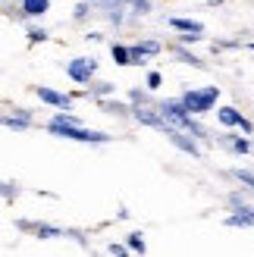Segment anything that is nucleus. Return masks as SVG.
<instances>
[{"label":"nucleus","instance_id":"f257e3e1","mask_svg":"<svg viewBox=\"0 0 254 257\" xmlns=\"http://www.w3.org/2000/svg\"><path fill=\"white\" fill-rule=\"evenodd\" d=\"M50 135L57 138H69V141H88V145H104V141H110L107 132H94V128H85L79 125V119L69 116V113H57L54 119H50Z\"/></svg>","mask_w":254,"mask_h":257},{"label":"nucleus","instance_id":"f03ea898","mask_svg":"<svg viewBox=\"0 0 254 257\" xmlns=\"http://www.w3.org/2000/svg\"><path fill=\"white\" fill-rule=\"evenodd\" d=\"M217 97H220V88H217V85L195 88V91H185V94H182L185 107L192 110V113H207V110H213V104H217Z\"/></svg>","mask_w":254,"mask_h":257},{"label":"nucleus","instance_id":"7ed1b4c3","mask_svg":"<svg viewBox=\"0 0 254 257\" xmlns=\"http://www.w3.org/2000/svg\"><path fill=\"white\" fill-rule=\"evenodd\" d=\"M66 72H69V79H72V82L88 85V82H91V75L97 72V63H94V60H88V57H79V60H72L69 66H66Z\"/></svg>","mask_w":254,"mask_h":257},{"label":"nucleus","instance_id":"20e7f679","mask_svg":"<svg viewBox=\"0 0 254 257\" xmlns=\"http://www.w3.org/2000/svg\"><path fill=\"white\" fill-rule=\"evenodd\" d=\"M163 135H167V138H170V141H173V145L179 148V151H185V154H192L195 160L201 157V148L195 145V135L188 138V135H185V128H176V125H170V128H167V132H163Z\"/></svg>","mask_w":254,"mask_h":257},{"label":"nucleus","instance_id":"39448f33","mask_svg":"<svg viewBox=\"0 0 254 257\" xmlns=\"http://www.w3.org/2000/svg\"><path fill=\"white\" fill-rule=\"evenodd\" d=\"M217 119H220L223 125H238L245 135H251V132H254L251 119H245V116H242V110H235V107H220V110H217Z\"/></svg>","mask_w":254,"mask_h":257},{"label":"nucleus","instance_id":"423d86ee","mask_svg":"<svg viewBox=\"0 0 254 257\" xmlns=\"http://www.w3.org/2000/svg\"><path fill=\"white\" fill-rule=\"evenodd\" d=\"M132 113H135L138 122L154 125V128H160V132H167V128H170V122H167V116L160 113V107H157V110H151V107H132Z\"/></svg>","mask_w":254,"mask_h":257},{"label":"nucleus","instance_id":"0eeeda50","mask_svg":"<svg viewBox=\"0 0 254 257\" xmlns=\"http://www.w3.org/2000/svg\"><path fill=\"white\" fill-rule=\"evenodd\" d=\"M35 94L44 100V104H50V107H63V110H69L72 107V97L69 94H60V91H54V88H35Z\"/></svg>","mask_w":254,"mask_h":257},{"label":"nucleus","instance_id":"6e6552de","mask_svg":"<svg viewBox=\"0 0 254 257\" xmlns=\"http://www.w3.org/2000/svg\"><path fill=\"white\" fill-rule=\"evenodd\" d=\"M226 226H254V207H245L242 201L235 204V213H229L226 216Z\"/></svg>","mask_w":254,"mask_h":257},{"label":"nucleus","instance_id":"1a4fd4ad","mask_svg":"<svg viewBox=\"0 0 254 257\" xmlns=\"http://www.w3.org/2000/svg\"><path fill=\"white\" fill-rule=\"evenodd\" d=\"M151 54H160V44L157 41H145V44L132 47V63H145V57H151Z\"/></svg>","mask_w":254,"mask_h":257},{"label":"nucleus","instance_id":"9d476101","mask_svg":"<svg viewBox=\"0 0 254 257\" xmlns=\"http://www.w3.org/2000/svg\"><path fill=\"white\" fill-rule=\"evenodd\" d=\"M170 25L176 32H188V35H201V32H204V25L195 22V19H170Z\"/></svg>","mask_w":254,"mask_h":257},{"label":"nucleus","instance_id":"9b49d317","mask_svg":"<svg viewBox=\"0 0 254 257\" xmlns=\"http://www.w3.org/2000/svg\"><path fill=\"white\" fill-rule=\"evenodd\" d=\"M50 7V0H22V13L25 16H44Z\"/></svg>","mask_w":254,"mask_h":257},{"label":"nucleus","instance_id":"f8f14e48","mask_svg":"<svg viewBox=\"0 0 254 257\" xmlns=\"http://www.w3.org/2000/svg\"><path fill=\"white\" fill-rule=\"evenodd\" d=\"M113 60H116V66H129L132 63V47H122V44H113Z\"/></svg>","mask_w":254,"mask_h":257},{"label":"nucleus","instance_id":"ddd939ff","mask_svg":"<svg viewBox=\"0 0 254 257\" xmlns=\"http://www.w3.org/2000/svg\"><path fill=\"white\" fill-rule=\"evenodd\" d=\"M29 122H32V116H29L25 110L19 113V116H7V119H4V125H7V128H16V132H22V128H29Z\"/></svg>","mask_w":254,"mask_h":257},{"label":"nucleus","instance_id":"4468645a","mask_svg":"<svg viewBox=\"0 0 254 257\" xmlns=\"http://www.w3.org/2000/svg\"><path fill=\"white\" fill-rule=\"evenodd\" d=\"M125 245H129V251H142L145 254V238H142V232H132L129 238H125Z\"/></svg>","mask_w":254,"mask_h":257},{"label":"nucleus","instance_id":"2eb2a0df","mask_svg":"<svg viewBox=\"0 0 254 257\" xmlns=\"http://www.w3.org/2000/svg\"><path fill=\"white\" fill-rule=\"evenodd\" d=\"M176 57H179L182 63H192V66H201V60H198L195 54H188V50H185V47H176Z\"/></svg>","mask_w":254,"mask_h":257},{"label":"nucleus","instance_id":"dca6fc26","mask_svg":"<svg viewBox=\"0 0 254 257\" xmlns=\"http://www.w3.org/2000/svg\"><path fill=\"white\" fill-rule=\"evenodd\" d=\"M229 145H232L235 154H248V151H251V141H248V138H232Z\"/></svg>","mask_w":254,"mask_h":257},{"label":"nucleus","instance_id":"f3484780","mask_svg":"<svg viewBox=\"0 0 254 257\" xmlns=\"http://www.w3.org/2000/svg\"><path fill=\"white\" fill-rule=\"evenodd\" d=\"M235 179L242 185H248V188H254V173H248V170H235Z\"/></svg>","mask_w":254,"mask_h":257},{"label":"nucleus","instance_id":"a211bd4d","mask_svg":"<svg viewBox=\"0 0 254 257\" xmlns=\"http://www.w3.org/2000/svg\"><path fill=\"white\" fill-rule=\"evenodd\" d=\"M38 235H41V238H57L63 232H60V229H54V226H38Z\"/></svg>","mask_w":254,"mask_h":257},{"label":"nucleus","instance_id":"6ab92c4d","mask_svg":"<svg viewBox=\"0 0 254 257\" xmlns=\"http://www.w3.org/2000/svg\"><path fill=\"white\" fill-rule=\"evenodd\" d=\"M29 41H32V44L47 41V32H44V29H29Z\"/></svg>","mask_w":254,"mask_h":257},{"label":"nucleus","instance_id":"aec40b11","mask_svg":"<svg viewBox=\"0 0 254 257\" xmlns=\"http://www.w3.org/2000/svg\"><path fill=\"white\" fill-rule=\"evenodd\" d=\"M104 110H110V113H122L125 104H119V100H104Z\"/></svg>","mask_w":254,"mask_h":257},{"label":"nucleus","instance_id":"412c9836","mask_svg":"<svg viewBox=\"0 0 254 257\" xmlns=\"http://www.w3.org/2000/svg\"><path fill=\"white\" fill-rule=\"evenodd\" d=\"M160 72H148V88H151V91H154V88H160Z\"/></svg>","mask_w":254,"mask_h":257},{"label":"nucleus","instance_id":"4be33fe9","mask_svg":"<svg viewBox=\"0 0 254 257\" xmlns=\"http://www.w3.org/2000/svg\"><path fill=\"white\" fill-rule=\"evenodd\" d=\"M129 4H132V10H135V13H148L151 0H129Z\"/></svg>","mask_w":254,"mask_h":257},{"label":"nucleus","instance_id":"5701e85b","mask_svg":"<svg viewBox=\"0 0 254 257\" xmlns=\"http://www.w3.org/2000/svg\"><path fill=\"white\" fill-rule=\"evenodd\" d=\"M91 91H94V94H110V91H113V85H107V82H104V85H94Z\"/></svg>","mask_w":254,"mask_h":257},{"label":"nucleus","instance_id":"b1692460","mask_svg":"<svg viewBox=\"0 0 254 257\" xmlns=\"http://www.w3.org/2000/svg\"><path fill=\"white\" fill-rule=\"evenodd\" d=\"M88 10H91L88 4H79V7H75V19H85V16H88Z\"/></svg>","mask_w":254,"mask_h":257},{"label":"nucleus","instance_id":"393cba45","mask_svg":"<svg viewBox=\"0 0 254 257\" xmlns=\"http://www.w3.org/2000/svg\"><path fill=\"white\" fill-rule=\"evenodd\" d=\"M125 248H129V245H125ZM125 248H122V245H116V241H113V245H110L107 251H110V254H125Z\"/></svg>","mask_w":254,"mask_h":257},{"label":"nucleus","instance_id":"a878e982","mask_svg":"<svg viewBox=\"0 0 254 257\" xmlns=\"http://www.w3.org/2000/svg\"><path fill=\"white\" fill-rule=\"evenodd\" d=\"M94 4H104V7H110V10H113V7H119L122 0H94Z\"/></svg>","mask_w":254,"mask_h":257}]
</instances>
